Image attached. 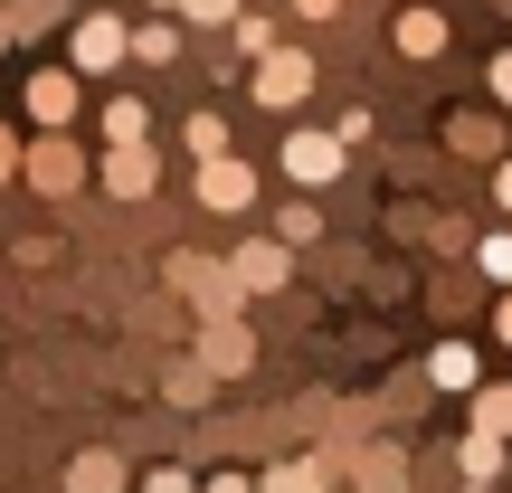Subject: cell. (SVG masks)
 <instances>
[{"label": "cell", "instance_id": "obj_1", "mask_svg": "<svg viewBox=\"0 0 512 493\" xmlns=\"http://www.w3.org/2000/svg\"><path fill=\"white\" fill-rule=\"evenodd\" d=\"M171 294H181L190 313H200V323H219V313H238L247 304V285H238V266H228V256H171Z\"/></svg>", "mask_w": 512, "mask_h": 493}, {"label": "cell", "instance_id": "obj_2", "mask_svg": "<svg viewBox=\"0 0 512 493\" xmlns=\"http://www.w3.org/2000/svg\"><path fill=\"white\" fill-rule=\"evenodd\" d=\"M124 57H133V19L95 10V19H76V29H67V67L76 76H114Z\"/></svg>", "mask_w": 512, "mask_h": 493}, {"label": "cell", "instance_id": "obj_3", "mask_svg": "<svg viewBox=\"0 0 512 493\" xmlns=\"http://www.w3.org/2000/svg\"><path fill=\"white\" fill-rule=\"evenodd\" d=\"M247 95L256 105H275V114H294L313 95V57L304 48H266V57H247Z\"/></svg>", "mask_w": 512, "mask_h": 493}, {"label": "cell", "instance_id": "obj_4", "mask_svg": "<svg viewBox=\"0 0 512 493\" xmlns=\"http://www.w3.org/2000/svg\"><path fill=\"white\" fill-rule=\"evenodd\" d=\"M19 181H29L38 200H67V190H86L95 171H86V152H76L67 133H38V143H29V171H19Z\"/></svg>", "mask_w": 512, "mask_h": 493}, {"label": "cell", "instance_id": "obj_5", "mask_svg": "<svg viewBox=\"0 0 512 493\" xmlns=\"http://www.w3.org/2000/svg\"><path fill=\"white\" fill-rule=\"evenodd\" d=\"M95 181H105V190H114L124 209H143V200H152V181H162V162H152V143H105Z\"/></svg>", "mask_w": 512, "mask_h": 493}, {"label": "cell", "instance_id": "obj_6", "mask_svg": "<svg viewBox=\"0 0 512 493\" xmlns=\"http://www.w3.org/2000/svg\"><path fill=\"white\" fill-rule=\"evenodd\" d=\"M190 190H200V209H209V219H238V209H256V171L238 162V152L200 162V181H190Z\"/></svg>", "mask_w": 512, "mask_h": 493}, {"label": "cell", "instance_id": "obj_7", "mask_svg": "<svg viewBox=\"0 0 512 493\" xmlns=\"http://www.w3.org/2000/svg\"><path fill=\"white\" fill-rule=\"evenodd\" d=\"M19 105H29V114H38L48 133H67V124H76V105H86V76H76V67H38Z\"/></svg>", "mask_w": 512, "mask_h": 493}, {"label": "cell", "instance_id": "obj_8", "mask_svg": "<svg viewBox=\"0 0 512 493\" xmlns=\"http://www.w3.org/2000/svg\"><path fill=\"white\" fill-rule=\"evenodd\" d=\"M342 133H285V181H304V190H323V181H342Z\"/></svg>", "mask_w": 512, "mask_h": 493}, {"label": "cell", "instance_id": "obj_9", "mask_svg": "<svg viewBox=\"0 0 512 493\" xmlns=\"http://www.w3.org/2000/svg\"><path fill=\"white\" fill-rule=\"evenodd\" d=\"M200 361L219 370V380H247V370H256V342H247V323H238V313L200 323Z\"/></svg>", "mask_w": 512, "mask_h": 493}, {"label": "cell", "instance_id": "obj_10", "mask_svg": "<svg viewBox=\"0 0 512 493\" xmlns=\"http://www.w3.org/2000/svg\"><path fill=\"white\" fill-rule=\"evenodd\" d=\"M228 266H238V285H247V294H275L294 256H285V238H247V247H228Z\"/></svg>", "mask_w": 512, "mask_h": 493}, {"label": "cell", "instance_id": "obj_11", "mask_svg": "<svg viewBox=\"0 0 512 493\" xmlns=\"http://www.w3.org/2000/svg\"><path fill=\"white\" fill-rule=\"evenodd\" d=\"M351 484L361 493H408V456L399 446H361V456H351Z\"/></svg>", "mask_w": 512, "mask_h": 493}, {"label": "cell", "instance_id": "obj_12", "mask_svg": "<svg viewBox=\"0 0 512 493\" xmlns=\"http://www.w3.org/2000/svg\"><path fill=\"white\" fill-rule=\"evenodd\" d=\"M256 493H332V465L323 456H285V465H266Z\"/></svg>", "mask_w": 512, "mask_h": 493}, {"label": "cell", "instance_id": "obj_13", "mask_svg": "<svg viewBox=\"0 0 512 493\" xmlns=\"http://www.w3.org/2000/svg\"><path fill=\"white\" fill-rule=\"evenodd\" d=\"M389 29H399V57H437L446 48V10H399Z\"/></svg>", "mask_w": 512, "mask_h": 493}, {"label": "cell", "instance_id": "obj_14", "mask_svg": "<svg viewBox=\"0 0 512 493\" xmlns=\"http://www.w3.org/2000/svg\"><path fill=\"white\" fill-rule=\"evenodd\" d=\"M67 493H124V456H105V446H86V456L67 465Z\"/></svg>", "mask_w": 512, "mask_h": 493}, {"label": "cell", "instance_id": "obj_15", "mask_svg": "<svg viewBox=\"0 0 512 493\" xmlns=\"http://www.w3.org/2000/svg\"><path fill=\"white\" fill-rule=\"evenodd\" d=\"M181 29L190 19H143V29H133V57H143V67H171V57H181Z\"/></svg>", "mask_w": 512, "mask_h": 493}, {"label": "cell", "instance_id": "obj_16", "mask_svg": "<svg viewBox=\"0 0 512 493\" xmlns=\"http://www.w3.org/2000/svg\"><path fill=\"white\" fill-rule=\"evenodd\" d=\"M0 19H10V38H48L67 19V0H0Z\"/></svg>", "mask_w": 512, "mask_h": 493}, {"label": "cell", "instance_id": "obj_17", "mask_svg": "<svg viewBox=\"0 0 512 493\" xmlns=\"http://www.w3.org/2000/svg\"><path fill=\"white\" fill-rule=\"evenodd\" d=\"M181 143H190V162H219V152H228V114H219V105H200V114L181 124Z\"/></svg>", "mask_w": 512, "mask_h": 493}, {"label": "cell", "instance_id": "obj_18", "mask_svg": "<svg viewBox=\"0 0 512 493\" xmlns=\"http://www.w3.org/2000/svg\"><path fill=\"white\" fill-rule=\"evenodd\" d=\"M275 238H285V247H313V238H323V209H313V200H285V209H275Z\"/></svg>", "mask_w": 512, "mask_h": 493}, {"label": "cell", "instance_id": "obj_19", "mask_svg": "<svg viewBox=\"0 0 512 493\" xmlns=\"http://www.w3.org/2000/svg\"><path fill=\"white\" fill-rule=\"evenodd\" d=\"M427 380H437V389H475V351H465V342H437Z\"/></svg>", "mask_w": 512, "mask_h": 493}, {"label": "cell", "instance_id": "obj_20", "mask_svg": "<svg viewBox=\"0 0 512 493\" xmlns=\"http://www.w3.org/2000/svg\"><path fill=\"white\" fill-rule=\"evenodd\" d=\"M465 475H475V484H494V475H512V456H503V437H484V427H475V437H465Z\"/></svg>", "mask_w": 512, "mask_h": 493}, {"label": "cell", "instance_id": "obj_21", "mask_svg": "<svg viewBox=\"0 0 512 493\" xmlns=\"http://www.w3.org/2000/svg\"><path fill=\"white\" fill-rule=\"evenodd\" d=\"M475 427L512 446V380H503V389H475Z\"/></svg>", "mask_w": 512, "mask_h": 493}, {"label": "cell", "instance_id": "obj_22", "mask_svg": "<svg viewBox=\"0 0 512 493\" xmlns=\"http://www.w3.org/2000/svg\"><path fill=\"white\" fill-rule=\"evenodd\" d=\"M105 143H152V114L133 105V95H124V105H105Z\"/></svg>", "mask_w": 512, "mask_h": 493}, {"label": "cell", "instance_id": "obj_23", "mask_svg": "<svg viewBox=\"0 0 512 493\" xmlns=\"http://www.w3.org/2000/svg\"><path fill=\"white\" fill-rule=\"evenodd\" d=\"M209 380H219V370H209V361H200V351H190V361H181V370H171V399H181V408H200V399H209Z\"/></svg>", "mask_w": 512, "mask_h": 493}, {"label": "cell", "instance_id": "obj_24", "mask_svg": "<svg viewBox=\"0 0 512 493\" xmlns=\"http://www.w3.org/2000/svg\"><path fill=\"white\" fill-rule=\"evenodd\" d=\"M266 48H285V38H275V19H256V10H238V57H266Z\"/></svg>", "mask_w": 512, "mask_h": 493}, {"label": "cell", "instance_id": "obj_25", "mask_svg": "<svg viewBox=\"0 0 512 493\" xmlns=\"http://www.w3.org/2000/svg\"><path fill=\"white\" fill-rule=\"evenodd\" d=\"M190 29H238V0H181Z\"/></svg>", "mask_w": 512, "mask_h": 493}, {"label": "cell", "instance_id": "obj_26", "mask_svg": "<svg viewBox=\"0 0 512 493\" xmlns=\"http://www.w3.org/2000/svg\"><path fill=\"white\" fill-rule=\"evenodd\" d=\"M475 256H484V275H494V285H512V228H503V238H484Z\"/></svg>", "mask_w": 512, "mask_h": 493}, {"label": "cell", "instance_id": "obj_27", "mask_svg": "<svg viewBox=\"0 0 512 493\" xmlns=\"http://www.w3.org/2000/svg\"><path fill=\"white\" fill-rule=\"evenodd\" d=\"M133 493H200V484H190V475H181V465H152V475H143V484H133Z\"/></svg>", "mask_w": 512, "mask_h": 493}, {"label": "cell", "instance_id": "obj_28", "mask_svg": "<svg viewBox=\"0 0 512 493\" xmlns=\"http://www.w3.org/2000/svg\"><path fill=\"white\" fill-rule=\"evenodd\" d=\"M19 171H29V143H19V133L0 124V181H19Z\"/></svg>", "mask_w": 512, "mask_h": 493}, {"label": "cell", "instance_id": "obj_29", "mask_svg": "<svg viewBox=\"0 0 512 493\" xmlns=\"http://www.w3.org/2000/svg\"><path fill=\"white\" fill-rule=\"evenodd\" d=\"M494 95H503V105H512V48L494 57Z\"/></svg>", "mask_w": 512, "mask_h": 493}, {"label": "cell", "instance_id": "obj_30", "mask_svg": "<svg viewBox=\"0 0 512 493\" xmlns=\"http://www.w3.org/2000/svg\"><path fill=\"white\" fill-rule=\"evenodd\" d=\"M200 493H256V484H247V475H209Z\"/></svg>", "mask_w": 512, "mask_h": 493}, {"label": "cell", "instance_id": "obj_31", "mask_svg": "<svg viewBox=\"0 0 512 493\" xmlns=\"http://www.w3.org/2000/svg\"><path fill=\"white\" fill-rule=\"evenodd\" d=\"M294 10H304V19H332V10H342V0H294Z\"/></svg>", "mask_w": 512, "mask_h": 493}, {"label": "cell", "instance_id": "obj_32", "mask_svg": "<svg viewBox=\"0 0 512 493\" xmlns=\"http://www.w3.org/2000/svg\"><path fill=\"white\" fill-rule=\"evenodd\" d=\"M494 200H503V209H512V162H503V171H494Z\"/></svg>", "mask_w": 512, "mask_h": 493}, {"label": "cell", "instance_id": "obj_33", "mask_svg": "<svg viewBox=\"0 0 512 493\" xmlns=\"http://www.w3.org/2000/svg\"><path fill=\"white\" fill-rule=\"evenodd\" d=\"M494 332H503V342H512V285H503V313H494Z\"/></svg>", "mask_w": 512, "mask_h": 493}, {"label": "cell", "instance_id": "obj_34", "mask_svg": "<svg viewBox=\"0 0 512 493\" xmlns=\"http://www.w3.org/2000/svg\"><path fill=\"white\" fill-rule=\"evenodd\" d=\"M152 10H181V0H152Z\"/></svg>", "mask_w": 512, "mask_h": 493}, {"label": "cell", "instance_id": "obj_35", "mask_svg": "<svg viewBox=\"0 0 512 493\" xmlns=\"http://www.w3.org/2000/svg\"><path fill=\"white\" fill-rule=\"evenodd\" d=\"M0 48H10V19H0Z\"/></svg>", "mask_w": 512, "mask_h": 493}, {"label": "cell", "instance_id": "obj_36", "mask_svg": "<svg viewBox=\"0 0 512 493\" xmlns=\"http://www.w3.org/2000/svg\"><path fill=\"white\" fill-rule=\"evenodd\" d=\"M475 493H484V484H475Z\"/></svg>", "mask_w": 512, "mask_h": 493}]
</instances>
